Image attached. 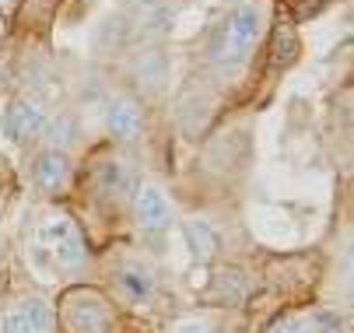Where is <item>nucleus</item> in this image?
I'll return each mask as SVG.
<instances>
[{"label": "nucleus", "mask_w": 354, "mask_h": 333, "mask_svg": "<svg viewBox=\"0 0 354 333\" xmlns=\"http://www.w3.org/2000/svg\"><path fill=\"white\" fill-rule=\"evenodd\" d=\"M257 35H260V8L257 4L235 8L228 15V21L218 28V35H214V60L228 64V67H239L249 57Z\"/></svg>", "instance_id": "1"}, {"label": "nucleus", "mask_w": 354, "mask_h": 333, "mask_svg": "<svg viewBox=\"0 0 354 333\" xmlns=\"http://www.w3.org/2000/svg\"><path fill=\"white\" fill-rule=\"evenodd\" d=\"M39 242L53 253V260L60 267H81L84 263V239L74 228L71 218H49L39 228Z\"/></svg>", "instance_id": "2"}, {"label": "nucleus", "mask_w": 354, "mask_h": 333, "mask_svg": "<svg viewBox=\"0 0 354 333\" xmlns=\"http://www.w3.org/2000/svg\"><path fill=\"white\" fill-rule=\"evenodd\" d=\"M46 130V113L35 102H11L4 113V133L15 144H28V140L42 137Z\"/></svg>", "instance_id": "3"}, {"label": "nucleus", "mask_w": 354, "mask_h": 333, "mask_svg": "<svg viewBox=\"0 0 354 333\" xmlns=\"http://www.w3.org/2000/svg\"><path fill=\"white\" fill-rule=\"evenodd\" d=\"M53 330V309L42 298H28L18 309H11L0 323V333H49Z\"/></svg>", "instance_id": "4"}, {"label": "nucleus", "mask_w": 354, "mask_h": 333, "mask_svg": "<svg viewBox=\"0 0 354 333\" xmlns=\"http://www.w3.org/2000/svg\"><path fill=\"white\" fill-rule=\"evenodd\" d=\"M133 214L144 228H169L172 225V207L165 200L162 189L155 186H140L137 197H133Z\"/></svg>", "instance_id": "5"}, {"label": "nucleus", "mask_w": 354, "mask_h": 333, "mask_svg": "<svg viewBox=\"0 0 354 333\" xmlns=\"http://www.w3.org/2000/svg\"><path fill=\"white\" fill-rule=\"evenodd\" d=\"M106 123H109L113 137L133 140V137L140 133V109H137V102H130V99H113L109 109H106Z\"/></svg>", "instance_id": "6"}, {"label": "nucleus", "mask_w": 354, "mask_h": 333, "mask_svg": "<svg viewBox=\"0 0 354 333\" xmlns=\"http://www.w3.org/2000/svg\"><path fill=\"white\" fill-rule=\"evenodd\" d=\"M32 172H35V182L42 189H60L71 179V162H67L64 151H46V155L35 158V169Z\"/></svg>", "instance_id": "7"}, {"label": "nucleus", "mask_w": 354, "mask_h": 333, "mask_svg": "<svg viewBox=\"0 0 354 333\" xmlns=\"http://www.w3.org/2000/svg\"><path fill=\"white\" fill-rule=\"evenodd\" d=\"M98 182H102L106 193H116V197H123V193L133 189V175L123 162H106L102 169H98Z\"/></svg>", "instance_id": "8"}, {"label": "nucleus", "mask_w": 354, "mask_h": 333, "mask_svg": "<svg viewBox=\"0 0 354 333\" xmlns=\"http://www.w3.org/2000/svg\"><path fill=\"white\" fill-rule=\"evenodd\" d=\"M186 242H189V249L200 260H207L218 249V239H214V231H211L207 221H186Z\"/></svg>", "instance_id": "9"}, {"label": "nucleus", "mask_w": 354, "mask_h": 333, "mask_svg": "<svg viewBox=\"0 0 354 333\" xmlns=\"http://www.w3.org/2000/svg\"><path fill=\"white\" fill-rule=\"evenodd\" d=\"M120 288L133 298V302H147L151 295H155V280L147 277V270H137V267H127L120 274Z\"/></svg>", "instance_id": "10"}, {"label": "nucleus", "mask_w": 354, "mask_h": 333, "mask_svg": "<svg viewBox=\"0 0 354 333\" xmlns=\"http://www.w3.org/2000/svg\"><path fill=\"white\" fill-rule=\"evenodd\" d=\"M74 326H77L81 333H106V330H109V319H106L102 305H81V309L74 312Z\"/></svg>", "instance_id": "11"}, {"label": "nucleus", "mask_w": 354, "mask_h": 333, "mask_svg": "<svg viewBox=\"0 0 354 333\" xmlns=\"http://www.w3.org/2000/svg\"><path fill=\"white\" fill-rule=\"evenodd\" d=\"M221 295H228L232 302H239L245 295V280L242 274H221Z\"/></svg>", "instance_id": "12"}, {"label": "nucleus", "mask_w": 354, "mask_h": 333, "mask_svg": "<svg viewBox=\"0 0 354 333\" xmlns=\"http://www.w3.org/2000/svg\"><path fill=\"white\" fill-rule=\"evenodd\" d=\"M270 333H309V323H301V319H281L270 326Z\"/></svg>", "instance_id": "13"}, {"label": "nucleus", "mask_w": 354, "mask_h": 333, "mask_svg": "<svg viewBox=\"0 0 354 333\" xmlns=\"http://www.w3.org/2000/svg\"><path fill=\"white\" fill-rule=\"evenodd\" d=\"M49 126V123H46ZM67 120H60V123H53V126H49V133H53V137H49V140H57V144H64V140H67Z\"/></svg>", "instance_id": "14"}, {"label": "nucleus", "mask_w": 354, "mask_h": 333, "mask_svg": "<svg viewBox=\"0 0 354 333\" xmlns=\"http://www.w3.org/2000/svg\"><path fill=\"white\" fill-rule=\"evenodd\" d=\"M316 323L323 326V333H344V326H340V319H333V316H319Z\"/></svg>", "instance_id": "15"}, {"label": "nucleus", "mask_w": 354, "mask_h": 333, "mask_svg": "<svg viewBox=\"0 0 354 333\" xmlns=\"http://www.w3.org/2000/svg\"><path fill=\"white\" fill-rule=\"evenodd\" d=\"M179 333H211V326L207 323H183Z\"/></svg>", "instance_id": "16"}, {"label": "nucleus", "mask_w": 354, "mask_h": 333, "mask_svg": "<svg viewBox=\"0 0 354 333\" xmlns=\"http://www.w3.org/2000/svg\"><path fill=\"white\" fill-rule=\"evenodd\" d=\"M0 28H4V15H0Z\"/></svg>", "instance_id": "17"}]
</instances>
